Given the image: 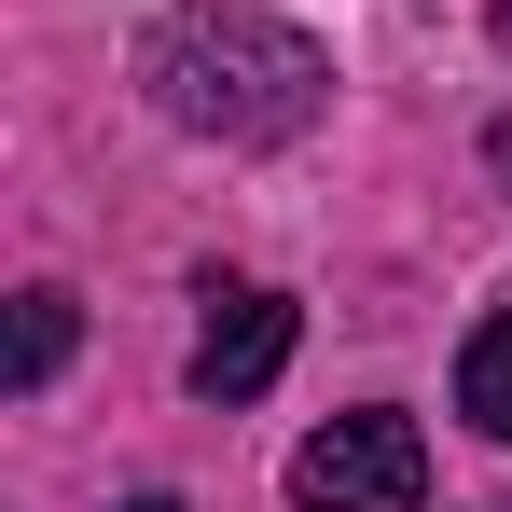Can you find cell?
Returning <instances> with one entry per match:
<instances>
[{"label": "cell", "instance_id": "1", "mask_svg": "<svg viewBox=\"0 0 512 512\" xmlns=\"http://www.w3.org/2000/svg\"><path fill=\"white\" fill-rule=\"evenodd\" d=\"M139 84H153V111H167V125L222 139V153H263V139H305V125H319L333 56H319L305 28H277V14L194 0V14H167V28H153Z\"/></svg>", "mask_w": 512, "mask_h": 512}, {"label": "cell", "instance_id": "2", "mask_svg": "<svg viewBox=\"0 0 512 512\" xmlns=\"http://www.w3.org/2000/svg\"><path fill=\"white\" fill-rule=\"evenodd\" d=\"M291 499H305V512H416L429 499L416 416H333L305 457H291Z\"/></svg>", "mask_w": 512, "mask_h": 512}, {"label": "cell", "instance_id": "3", "mask_svg": "<svg viewBox=\"0 0 512 512\" xmlns=\"http://www.w3.org/2000/svg\"><path fill=\"white\" fill-rule=\"evenodd\" d=\"M291 360V291H208V333H194V402H263Z\"/></svg>", "mask_w": 512, "mask_h": 512}, {"label": "cell", "instance_id": "4", "mask_svg": "<svg viewBox=\"0 0 512 512\" xmlns=\"http://www.w3.org/2000/svg\"><path fill=\"white\" fill-rule=\"evenodd\" d=\"M457 416L485 429V443H512V305H499L471 346H457Z\"/></svg>", "mask_w": 512, "mask_h": 512}, {"label": "cell", "instance_id": "5", "mask_svg": "<svg viewBox=\"0 0 512 512\" xmlns=\"http://www.w3.org/2000/svg\"><path fill=\"white\" fill-rule=\"evenodd\" d=\"M70 291H14V388H56V360H70Z\"/></svg>", "mask_w": 512, "mask_h": 512}, {"label": "cell", "instance_id": "6", "mask_svg": "<svg viewBox=\"0 0 512 512\" xmlns=\"http://www.w3.org/2000/svg\"><path fill=\"white\" fill-rule=\"evenodd\" d=\"M125 512H180V499H125Z\"/></svg>", "mask_w": 512, "mask_h": 512}, {"label": "cell", "instance_id": "7", "mask_svg": "<svg viewBox=\"0 0 512 512\" xmlns=\"http://www.w3.org/2000/svg\"><path fill=\"white\" fill-rule=\"evenodd\" d=\"M499 42H512V0H499Z\"/></svg>", "mask_w": 512, "mask_h": 512}]
</instances>
